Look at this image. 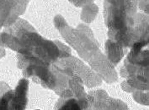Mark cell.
Segmentation results:
<instances>
[{
  "mask_svg": "<svg viewBox=\"0 0 149 110\" xmlns=\"http://www.w3.org/2000/svg\"><path fill=\"white\" fill-rule=\"evenodd\" d=\"M10 92L6 94L3 97H2L0 99V110H7L8 109V105L9 100L11 98V97L9 96Z\"/></svg>",
  "mask_w": 149,
  "mask_h": 110,
  "instance_id": "obj_1",
  "label": "cell"
},
{
  "mask_svg": "<svg viewBox=\"0 0 149 110\" xmlns=\"http://www.w3.org/2000/svg\"><path fill=\"white\" fill-rule=\"evenodd\" d=\"M60 110H80V109L77 102L74 100H71L68 102H67Z\"/></svg>",
  "mask_w": 149,
  "mask_h": 110,
  "instance_id": "obj_2",
  "label": "cell"
}]
</instances>
